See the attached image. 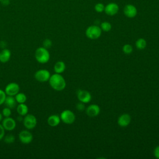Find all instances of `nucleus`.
Instances as JSON below:
<instances>
[{
    "mask_svg": "<svg viewBox=\"0 0 159 159\" xmlns=\"http://www.w3.org/2000/svg\"><path fill=\"white\" fill-rule=\"evenodd\" d=\"M50 86L55 91H60L66 87V81L64 78L58 73H54L51 75L48 80Z\"/></svg>",
    "mask_w": 159,
    "mask_h": 159,
    "instance_id": "f257e3e1",
    "label": "nucleus"
},
{
    "mask_svg": "<svg viewBox=\"0 0 159 159\" xmlns=\"http://www.w3.org/2000/svg\"><path fill=\"white\" fill-rule=\"evenodd\" d=\"M35 58L39 63L44 64L49 61L50 55L48 49L43 47H40L35 50Z\"/></svg>",
    "mask_w": 159,
    "mask_h": 159,
    "instance_id": "f03ea898",
    "label": "nucleus"
},
{
    "mask_svg": "<svg viewBox=\"0 0 159 159\" xmlns=\"http://www.w3.org/2000/svg\"><path fill=\"white\" fill-rule=\"evenodd\" d=\"M101 33H102V30L101 27L94 25L89 26L85 31L86 36L88 39L91 40L97 39L99 37H100Z\"/></svg>",
    "mask_w": 159,
    "mask_h": 159,
    "instance_id": "7ed1b4c3",
    "label": "nucleus"
},
{
    "mask_svg": "<svg viewBox=\"0 0 159 159\" xmlns=\"http://www.w3.org/2000/svg\"><path fill=\"white\" fill-rule=\"evenodd\" d=\"M23 125L24 126L29 130L34 129L37 124V120L35 116L31 114H26L23 118Z\"/></svg>",
    "mask_w": 159,
    "mask_h": 159,
    "instance_id": "20e7f679",
    "label": "nucleus"
},
{
    "mask_svg": "<svg viewBox=\"0 0 159 159\" xmlns=\"http://www.w3.org/2000/svg\"><path fill=\"white\" fill-rule=\"evenodd\" d=\"M60 117L61 120L66 124H71L75 120V115L71 111L68 109L62 111Z\"/></svg>",
    "mask_w": 159,
    "mask_h": 159,
    "instance_id": "39448f33",
    "label": "nucleus"
},
{
    "mask_svg": "<svg viewBox=\"0 0 159 159\" xmlns=\"http://www.w3.org/2000/svg\"><path fill=\"white\" fill-rule=\"evenodd\" d=\"M51 75L49 71L46 69H40L37 70L35 74V79L39 82H46L49 80Z\"/></svg>",
    "mask_w": 159,
    "mask_h": 159,
    "instance_id": "423d86ee",
    "label": "nucleus"
},
{
    "mask_svg": "<svg viewBox=\"0 0 159 159\" xmlns=\"http://www.w3.org/2000/svg\"><path fill=\"white\" fill-rule=\"evenodd\" d=\"M19 85L17 83L12 82L6 85L4 91L7 96H15L19 92Z\"/></svg>",
    "mask_w": 159,
    "mask_h": 159,
    "instance_id": "0eeeda50",
    "label": "nucleus"
},
{
    "mask_svg": "<svg viewBox=\"0 0 159 159\" xmlns=\"http://www.w3.org/2000/svg\"><path fill=\"white\" fill-rule=\"evenodd\" d=\"M19 139L24 144H29L33 140L32 133L27 130H23L19 134Z\"/></svg>",
    "mask_w": 159,
    "mask_h": 159,
    "instance_id": "6e6552de",
    "label": "nucleus"
},
{
    "mask_svg": "<svg viewBox=\"0 0 159 159\" xmlns=\"http://www.w3.org/2000/svg\"><path fill=\"white\" fill-rule=\"evenodd\" d=\"M124 15L129 18H134L137 14V7L131 4H128L125 5L124 7Z\"/></svg>",
    "mask_w": 159,
    "mask_h": 159,
    "instance_id": "1a4fd4ad",
    "label": "nucleus"
},
{
    "mask_svg": "<svg viewBox=\"0 0 159 159\" xmlns=\"http://www.w3.org/2000/svg\"><path fill=\"white\" fill-rule=\"evenodd\" d=\"M1 124L3 126L5 130H8V131L13 130L16 127V122L15 120L11 117H5L2 120Z\"/></svg>",
    "mask_w": 159,
    "mask_h": 159,
    "instance_id": "9d476101",
    "label": "nucleus"
},
{
    "mask_svg": "<svg viewBox=\"0 0 159 159\" xmlns=\"http://www.w3.org/2000/svg\"><path fill=\"white\" fill-rule=\"evenodd\" d=\"M119 10V7L117 4L116 2H109L104 7V12L108 16L116 15Z\"/></svg>",
    "mask_w": 159,
    "mask_h": 159,
    "instance_id": "9b49d317",
    "label": "nucleus"
},
{
    "mask_svg": "<svg viewBox=\"0 0 159 159\" xmlns=\"http://www.w3.org/2000/svg\"><path fill=\"white\" fill-rule=\"evenodd\" d=\"M77 97L79 101L83 103H88L91 99V94L86 90H78L77 93Z\"/></svg>",
    "mask_w": 159,
    "mask_h": 159,
    "instance_id": "f8f14e48",
    "label": "nucleus"
},
{
    "mask_svg": "<svg viewBox=\"0 0 159 159\" xmlns=\"http://www.w3.org/2000/svg\"><path fill=\"white\" fill-rule=\"evenodd\" d=\"M131 121V117L129 114H123L119 116L117 120L118 124L122 127H127L129 125Z\"/></svg>",
    "mask_w": 159,
    "mask_h": 159,
    "instance_id": "ddd939ff",
    "label": "nucleus"
},
{
    "mask_svg": "<svg viewBox=\"0 0 159 159\" xmlns=\"http://www.w3.org/2000/svg\"><path fill=\"white\" fill-rule=\"evenodd\" d=\"M86 112L89 117H96L100 112V107L97 104H91L86 109Z\"/></svg>",
    "mask_w": 159,
    "mask_h": 159,
    "instance_id": "4468645a",
    "label": "nucleus"
},
{
    "mask_svg": "<svg viewBox=\"0 0 159 159\" xmlns=\"http://www.w3.org/2000/svg\"><path fill=\"white\" fill-rule=\"evenodd\" d=\"M11 57V52L7 48H3L0 52V61L1 63L7 62Z\"/></svg>",
    "mask_w": 159,
    "mask_h": 159,
    "instance_id": "2eb2a0df",
    "label": "nucleus"
},
{
    "mask_svg": "<svg viewBox=\"0 0 159 159\" xmlns=\"http://www.w3.org/2000/svg\"><path fill=\"white\" fill-rule=\"evenodd\" d=\"M60 117L57 114H52L47 119V123L51 127H56L60 122Z\"/></svg>",
    "mask_w": 159,
    "mask_h": 159,
    "instance_id": "dca6fc26",
    "label": "nucleus"
},
{
    "mask_svg": "<svg viewBox=\"0 0 159 159\" xmlns=\"http://www.w3.org/2000/svg\"><path fill=\"white\" fill-rule=\"evenodd\" d=\"M4 104L6 106V107H7L10 109H14L17 105V101L14 96H6Z\"/></svg>",
    "mask_w": 159,
    "mask_h": 159,
    "instance_id": "f3484780",
    "label": "nucleus"
},
{
    "mask_svg": "<svg viewBox=\"0 0 159 159\" xmlns=\"http://www.w3.org/2000/svg\"><path fill=\"white\" fill-rule=\"evenodd\" d=\"M17 112L18 114L20 116H25L26 114H28L29 109L28 107L25 103H20L16 107Z\"/></svg>",
    "mask_w": 159,
    "mask_h": 159,
    "instance_id": "a211bd4d",
    "label": "nucleus"
},
{
    "mask_svg": "<svg viewBox=\"0 0 159 159\" xmlns=\"http://www.w3.org/2000/svg\"><path fill=\"white\" fill-rule=\"evenodd\" d=\"M65 68H66L65 63L63 61H57L55 64L54 67H53L54 71L56 73H58V74L62 73L65 70Z\"/></svg>",
    "mask_w": 159,
    "mask_h": 159,
    "instance_id": "6ab92c4d",
    "label": "nucleus"
},
{
    "mask_svg": "<svg viewBox=\"0 0 159 159\" xmlns=\"http://www.w3.org/2000/svg\"><path fill=\"white\" fill-rule=\"evenodd\" d=\"M15 99L17 103H25L27 101V96L23 93H18L15 96Z\"/></svg>",
    "mask_w": 159,
    "mask_h": 159,
    "instance_id": "aec40b11",
    "label": "nucleus"
},
{
    "mask_svg": "<svg viewBox=\"0 0 159 159\" xmlns=\"http://www.w3.org/2000/svg\"><path fill=\"white\" fill-rule=\"evenodd\" d=\"M135 46L139 50L144 49L147 46V42L143 38H140L135 42Z\"/></svg>",
    "mask_w": 159,
    "mask_h": 159,
    "instance_id": "412c9836",
    "label": "nucleus"
},
{
    "mask_svg": "<svg viewBox=\"0 0 159 159\" xmlns=\"http://www.w3.org/2000/svg\"><path fill=\"white\" fill-rule=\"evenodd\" d=\"M100 27H101V30L102 31L109 32L112 29V25H111V24L110 22H107V21H104V22H102L101 24Z\"/></svg>",
    "mask_w": 159,
    "mask_h": 159,
    "instance_id": "4be33fe9",
    "label": "nucleus"
},
{
    "mask_svg": "<svg viewBox=\"0 0 159 159\" xmlns=\"http://www.w3.org/2000/svg\"><path fill=\"white\" fill-rule=\"evenodd\" d=\"M4 138V141L7 144L12 143L15 141V137L12 134H7Z\"/></svg>",
    "mask_w": 159,
    "mask_h": 159,
    "instance_id": "5701e85b",
    "label": "nucleus"
},
{
    "mask_svg": "<svg viewBox=\"0 0 159 159\" xmlns=\"http://www.w3.org/2000/svg\"><path fill=\"white\" fill-rule=\"evenodd\" d=\"M122 50H123L124 53H125L127 55H129V54H130L132 52L133 48H132V45H130V44H125L123 46Z\"/></svg>",
    "mask_w": 159,
    "mask_h": 159,
    "instance_id": "b1692460",
    "label": "nucleus"
},
{
    "mask_svg": "<svg viewBox=\"0 0 159 159\" xmlns=\"http://www.w3.org/2000/svg\"><path fill=\"white\" fill-rule=\"evenodd\" d=\"M104 5L101 3V2H98L97 4H96V5L94 6V10L95 11H96L97 12H102V11H104Z\"/></svg>",
    "mask_w": 159,
    "mask_h": 159,
    "instance_id": "393cba45",
    "label": "nucleus"
},
{
    "mask_svg": "<svg viewBox=\"0 0 159 159\" xmlns=\"http://www.w3.org/2000/svg\"><path fill=\"white\" fill-rule=\"evenodd\" d=\"M11 109L7 107H5L4 108H3L2 111V116L5 117H10L11 115Z\"/></svg>",
    "mask_w": 159,
    "mask_h": 159,
    "instance_id": "a878e982",
    "label": "nucleus"
},
{
    "mask_svg": "<svg viewBox=\"0 0 159 159\" xmlns=\"http://www.w3.org/2000/svg\"><path fill=\"white\" fill-rule=\"evenodd\" d=\"M42 43H43V47L47 49L50 48L52 45V42L49 39H45V40H43Z\"/></svg>",
    "mask_w": 159,
    "mask_h": 159,
    "instance_id": "bb28decb",
    "label": "nucleus"
},
{
    "mask_svg": "<svg viewBox=\"0 0 159 159\" xmlns=\"http://www.w3.org/2000/svg\"><path fill=\"white\" fill-rule=\"evenodd\" d=\"M6 94L5 91L0 88V106L4 104L5 99L6 98Z\"/></svg>",
    "mask_w": 159,
    "mask_h": 159,
    "instance_id": "cd10ccee",
    "label": "nucleus"
},
{
    "mask_svg": "<svg viewBox=\"0 0 159 159\" xmlns=\"http://www.w3.org/2000/svg\"><path fill=\"white\" fill-rule=\"evenodd\" d=\"M84 103L82 102H80L79 103H78L76 104V108L78 111H84L85 109V106L84 104Z\"/></svg>",
    "mask_w": 159,
    "mask_h": 159,
    "instance_id": "c85d7f7f",
    "label": "nucleus"
},
{
    "mask_svg": "<svg viewBox=\"0 0 159 159\" xmlns=\"http://www.w3.org/2000/svg\"><path fill=\"white\" fill-rule=\"evenodd\" d=\"M5 135V129H4L2 124H0V140L3 139Z\"/></svg>",
    "mask_w": 159,
    "mask_h": 159,
    "instance_id": "c756f323",
    "label": "nucleus"
},
{
    "mask_svg": "<svg viewBox=\"0 0 159 159\" xmlns=\"http://www.w3.org/2000/svg\"><path fill=\"white\" fill-rule=\"evenodd\" d=\"M153 154L155 158L159 159V145L157 146V147H155L154 152H153Z\"/></svg>",
    "mask_w": 159,
    "mask_h": 159,
    "instance_id": "7c9ffc66",
    "label": "nucleus"
},
{
    "mask_svg": "<svg viewBox=\"0 0 159 159\" xmlns=\"http://www.w3.org/2000/svg\"><path fill=\"white\" fill-rule=\"evenodd\" d=\"M0 2L4 6H7L10 3V1L9 0H1Z\"/></svg>",
    "mask_w": 159,
    "mask_h": 159,
    "instance_id": "2f4dec72",
    "label": "nucleus"
},
{
    "mask_svg": "<svg viewBox=\"0 0 159 159\" xmlns=\"http://www.w3.org/2000/svg\"><path fill=\"white\" fill-rule=\"evenodd\" d=\"M2 120V113L0 112V122H1Z\"/></svg>",
    "mask_w": 159,
    "mask_h": 159,
    "instance_id": "473e14b6",
    "label": "nucleus"
},
{
    "mask_svg": "<svg viewBox=\"0 0 159 159\" xmlns=\"http://www.w3.org/2000/svg\"><path fill=\"white\" fill-rule=\"evenodd\" d=\"M1 1V0H0V1Z\"/></svg>",
    "mask_w": 159,
    "mask_h": 159,
    "instance_id": "72a5a7b5",
    "label": "nucleus"
}]
</instances>
